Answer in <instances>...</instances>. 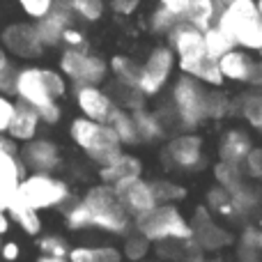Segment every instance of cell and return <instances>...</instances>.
Returning <instances> with one entry per match:
<instances>
[{"label": "cell", "mask_w": 262, "mask_h": 262, "mask_svg": "<svg viewBox=\"0 0 262 262\" xmlns=\"http://www.w3.org/2000/svg\"><path fill=\"white\" fill-rule=\"evenodd\" d=\"M62 214L64 226L72 232L99 230L106 235L124 237L134 230V219L122 207L115 186H108L104 182L88 186L81 198L62 209Z\"/></svg>", "instance_id": "obj_1"}, {"label": "cell", "mask_w": 262, "mask_h": 262, "mask_svg": "<svg viewBox=\"0 0 262 262\" xmlns=\"http://www.w3.org/2000/svg\"><path fill=\"white\" fill-rule=\"evenodd\" d=\"M168 46L175 51L177 67L182 74L200 81L207 88H221L223 74L219 60L207 53L205 46V30L182 21L175 30L168 35Z\"/></svg>", "instance_id": "obj_2"}, {"label": "cell", "mask_w": 262, "mask_h": 262, "mask_svg": "<svg viewBox=\"0 0 262 262\" xmlns=\"http://www.w3.org/2000/svg\"><path fill=\"white\" fill-rule=\"evenodd\" d=\"M69 92V81L62 76L60 69L41 67V64H23L16 69L14 95L16 101L44 111L46 106L58 104Z\"/></svg>", "instance_id": "obj_3"}, {"label": "cell", "mask_w": 262, "mask_h": 262, "mask_svg": "<svg viewBox=\"0 0 262 262\" xmlns=\"http://www.w3.org/2000/svg\"><path fill=\"white\" fill-rule=\"evenodd\" d=\"M168 108L172 113V122H175L177 131H195L200 124L209 122V88L182 74L175 78L170 88Z\"/></svg>", "instance_id": "obj_4"}, {"label": "cell", "mask_w": 262, "mask_h": 262, "mask_svg": "<svg viewBox=\"0 0 262 262\" xmlns=\"http://www.w3.org/2000/svg\"><path fill=\"white\" fill-rule=\"evenodd\" d=\"M69 138L72 143L81 149V154L88 161L97 163V166H106L108 161H113L118 154L124 152V145L120 143L118 134L113 127L106 122H97L90 118H74L69 122Z\"/></svg>", "instance_id": "obj_5"}, {"label": "cell", "mask_w": 262, "mask_h": 262, "mask_svg": "<svg viewBox=\"0 0 262 262\" xmlns=\"http://www.w3.org/2000/svg\"><path fill=\"white\" fill-rule=\"evenodd\" d=\"M134 230L152 244H191V221L177 205H157L152 212L134 221Z\"/></svg>", "instance_id": "obj_6"}, {"label": "cell", "mask_w": 262, "mask_h": 262, "mask_svg": "<svg viewBox=\"0 0 262 262\" xmlns=\"http://www.w3.org/2000/svg\"><path fill=\"white\" fill-rule=\"evenodd\" d=\"M216 26L230 35L237 49H244L249 53L262 51V14L258 0H235L226 5Z\"/></svg>", "instance_id": "obj_7"}, {"label": "cell", "mask_w": 262, "mask_h": 262, "mask_svg": "<svg viewBox=\"0 0 262 262\" xmlns=\"http://www.w3.org/2000/svg\"><path fill=\"white\" fill-rule=\"evenodd\" d=\"M21 198L37 212L64 209L74 200V186L55 172H28L18 186Z\"/></svg>", "instance_id": "obj_8"}, {"label": "cell", "mask_w": 262, "mask_h": 262, "mask_svg": "<svg viewBox=\"0 0 262 262\" xmlns=\"http://www.w3.org/2000/svg\"><path fill=\"white\" fill-rule=\"evenodd\" d=\"M58 69L74 85H104L111 76L108 60L101 53L85 49H62L58 58Z\"/></svg>", "instance_id": "obj_9"}, {"label": "cell", "mask_w": 262, "mask_h": 262, "mask_svg": "<svg viewBox=\"0 0 262 262\" xmlns=\"http://www.w3.org/2000/svg\"><path fill=\"white\" fill-rule=\"evenodd\" d=\"M177 67L175 51L168 44H157L147 53L145 62H140V78H138V90L143 92L147 99L161 95L166 85L170 83L172 72Z\"/></svg>", "instance_id": "obj_10"}, {"label": "cell", "mask_w": 262, "mask_h": 262, "mask_svg": "<svg viewBox=\"0 0 262 262\" xmlns=\"http://www.w3.org/2000/svg\"><path fill=\"white\" fill-rule=\"evenodd\" d=\"M161 159L168 168L180 172H195L205 166V143L193 131H180L170 136L161 149Z\"/></svg>", "instance_id": "obj_11"}, {"label": "cell", "mask_w": 262, "mask_h": 262, "mask_svg": "<svg viewBox=\"0 0 262 262\" xmlns=\"http://www.w3.org/2000/svg\"><path fill=\"white\" fill-rule=\"evenodd\" d=\"M72 97H74V106H76L78 115L97 120V122L108 124L120 108L115 97L104 85H74Z\"/></svg>", "instance_id": "obj_12"}, {"label": "cell", "mask_w": 262, "mask_h": 262, "mask_svg": "<svg viewBox=\"0 0 262 262\" xmlns=\"http://www.w3.org/2000/svg\"><path fill=\"white\" fill-rule=\"evenodd\" d=\"M0 44L12 58L18 60H37L46 51L39 39V32L35 28V21L32 23L16 21L5 26L3 32H0Z\"/></svg>", "instance_id": "obj_13"}, {"label": "cell", "mask_w": 262, "mask_h": 262, "mask_svg": "<svg viewBox=\"0 0 262 262\" xmlns=\"http://www.w3.org/2000/svg\"><path fill=\"white\" fill-rule=\"evenodd\" d=\"M18 157L28 172H58L64 163L62 147L44 136H37V138L23 143Z\"/></svg>", "instance_id": "obj_14"}, {"label": "cell", "mask_w": 262, "mask_h": 262, "mask_svg": "<svg viewBox=\"0 0 262 262\" xmlns=\"http://www.w3.org/2000/svg\"><path fill=\"white\" fill-rule=\"evenodd\" d=\"M115 193H118L122 207L127 209V214L134 219V221L138 216H143V214L152 212V209L159 205L157 195H154L152 182L145 180V177H136V180L122 182V184L115 186Z\"/></svg>", "instance_id": "obj_15"}, {"label": "cell", "mask_w": 262, "mask_h": 262, "mask_svg": "<svg viewBox=\"0 0 262 262\" xmlns=\"http://www.w3.org/2000/svg\"><path fill=\"white\" fill-rule=\"evenodd\" d=\"M191 230H193V244L200 251H221L230 244V232L214 221L212 212L207 207H198L191 219Z\"/></svg>", "instance_id": "obj_16"}, {"label": "cell", "mask_w": 262, "mask_h": 262, "mask_svg": "<svg viewBox=\"0 0 262 262\" xmlns=\"http://www.w3.org/2000/svg\"><path fill=\"white\" fill-rule=\"evenodd\" d=\"M74 23H76V18H74L67 0H55L51 12L46 16H41L39 21H35V28L39 32V39L44 44V49H58V46H62L64 30L72 28Z\"/></svg>", "instance_id": "obj_17"}, {"label": "cell", "mask_w": 262, "mask_h": 262, "mask_svg": "<svg viewBox=\"0 0 262 262\" xmlns=\"http://www.w3.org/2000/svg\"><path fill=\"white\" fill-rule=\"evenodd\" d=\"M28 175L18 154L0 152V212H7L12 195L18 191L21 180Z\"/></svg>", "instance_id": "obj_18"}, {"label": "cell", "mask_w": 262, "mask_h": 262, "mask_svg": "<svg viewBox=\"0 0 262 262\" xmlns=\"http://www.w3.org/2000/svg\"><path fill=\"white\" fill-rule=\"evenodd\" d=\"M99 180L108 186H118L122 182H129V180H136V177H143V161H140L136 154L131 152H122L108 161L106 166L99 168Z\"/></svg>", "instance_id": "obj_19"}, {"label": "cell", "mask_w": 262, "mask_h": 262, "mask_svg": "<svg viewBox=\"0 0 262 262\" xmlns=\"http://www.w3.org/2000/svg\"><path fill=\"white\" fill-rule=\"evenodd\" d=\"M253 138L249 131L244 129H228L219 140V161L235 163V166H244L246 157L253 149Z\"/></svg>", "instance_id": "obj_20"}, {"label": "cell", "mask_w": 262, "mask_h": 262, "mask_svg": "<svg viewBox=\"0 0 262 262\" xmlns=\"http://www.w3.org/2000/svg\"><path fill=\"white\" fill-rule=\"evenodd\" d=\"M258 60L244 49H232L228 51L223 58H219V67H221L223 81H232V83H246L249 85L251 74Z\"/></svg>", "instance_id": "obj_21"}, {"label": "cell", "mask_w": 262, "mask_h": 262, "mask_svg": "<svg viewBox=\"0 0 262 262\" xmlns=\"http://www.w3.org/2000/svg\"><path fill=\"white\" fill-rule=\"evenodd\" d=\"M41 124L44 122H41L37 108L23 104V101H16V111H14V118H12V124H9L7 134L12 136L18 145H23V143H28V140L39 136Z\"/></svg>", "instance_id": "obj_22"}, {"label": "cell", "mask_w": 262, "mask_h": 262, "mask_svg": "<svg viewBox=\"0 0 262 262\" xmlns=\"http://www.w3.org/2000/svg\"><path fill=\"white\" fill-rule=\"evenodd\" d=\"M7 216L12 219V223H16L26 235L30 237H39L41 235V219H39V212L32 209L26 200L21 198V193H14L12 200L7 205Z\"/></svg>", "instance_id": "obj_23"}, {"label": "cell", "mask_w": 262, "mask_h": 262, "mask_svg": "<svg viewBox=\"0 0 262 262\" xmlns=\"http://www.w3.org/2000/svg\"><path fill=\"white\" fill-rule=\"evenodd\" d=\"M134 118H136V127H138V136H140V143H161L170 131H168L166 122L161 120L159 111H149V108H138L134 111Z\"/></svg>", "instance_id": "obj_24"}, {"label": "cell", "mask_w": 262, "mask_h": 262, "mask_svg": "<svg viewBox=\"0 0 262 262\" xmlns=\"http://www.w3.org/2000/svg\"><path fill=\"white\" fill-rule=\"evenodd\" d=\"M221 9L223 5L219 0H189V9H186L184 21L200 28V30H207V28L219 23Z\"/></svg>", "instance_id": "obj_25"}, {"label": "cell", "mask_w": 262, "mask_h": 262, "mask_svg": "<svg viewBox=\"0 0 262 262\" xmlns=\"http://www.w3.org/2000/svg\"><path fill=\"white\" fill-rule=\"evenodd\" d=\"M122 260H124L122 251L113 244H99V246L81 244V246H72V251H69V262H122Z\"/></svg>", "instance_id": "obj_26"}, {"label": "cell", "mask_w": 262, "mask_h": 262, "mask_svg": "<svg viewBox=\"0 0 262 262\" xmlns=\"http://www.w3.org/2000/svg\"><path fill=\"white\" fill-rule=\"evenodd\" d=\"M235 111L253 131L262 136V90H249L235 99Z\"/></svg>", "instance_id": "obj_27"}, {"label": "cell", "mask_w": 262, "mask_h": 262, "mask_svg": "<svg viewBox=\"0 0 262 262\" xmlns=\"http://www.w3.org/2000/svg\"><path fill=\"white\" fill-rule=\"evenodd\" d=\"M108 69H111V78L118 85H127V88H138V78H140V62L129 55H113L108 60Z\"/></svg>", "instance_id": "obj_28"}, {"label": "cell", "mask_w": 262, "mask_h": 262, "mask_svg": "<svg viewBox=\"0 0 262 262\" xmlns=\"http://www.w3.org/2000/svg\"><path fill=\"white\" fill-rule=\"evenodd\" d=\"M230 195H232V205H235L237 216H249V214L258 212L262 205V184H258V182H244Z\"/></svg>", "instance_id": "obj_29"}, {"label": "cell", "mask_w": 262, "mask_h": 262, "mask_svg": "<svg viewBox=\"0 0 262 262\" xmlns=\"http://www.w3.org/2000/svg\"><path fill=\"white\" fill-rule=\"evenodd\" d=\"M69 9H72L76 23H85V26H95L104 18L106 9V0H67Z\"/></svg>", "instance_id": "obj_30"}, {"label": "cell", "mask_w": 262, "mask_h": 262, "mask_svg": "<svg viewBox=\"0 0 262 262\" xmlns=\"http://www.w3.org/2000/svg\"><path fill=\"white\" fill-rule=\"evenodd\" d=\"M108 124L113 127L115 134H118L120 143H122L124 147H136V145H140L138 127H136V118L131 111L118 108V113L113 115V120H111Z\"/></svg>", "instance_id": "obj_31"}, {"label": "cell", "mask_w": 262, "mask_h": 262, "mask_svg": "<svg viewBox=\"0 0 262 262\" xmlns=\"http://www.w3.org/2000/svg\"><path fill=\"white\" fill-rule=\"evenodd\" d=\"M205 207L209 209L212 214H219V216L223 219H237V212H235V205H232V195L228 189H223V186H212V189L207 191V195H205Z\"/></svg>", "instance_id": "obj_32"}, {"label": "cell", "mask_w": 262, "mask_h": 262, "mask_svg": "<svg viewBox=\"0 0 262 262\" xmlns=\"http://www.w3.org/2000/svg\"><path fill=\"white\" fill-rule=\"evenodd\" d=\"M182 21H184L182 16H177V14H172L170 9H166V7H161V5H157V7L152 9V14H149L147 28H149V32H154V35L168 37L177 26H180Z\"/></svg>", "instance_id": "obj_33"}, {"label": "cell", "mask_w": 262, "mask_h": 262, "mask_svg": "<svg viewBox=\"0 0 262 262\" xmlns=\"http://www.w3.org/2000/svg\"><path fill=\"white\" fill-rule=\"evenodd\" d=\"M214 180H216L219 186H223V189H228L232 193V191H237L246 182V175H244V168L242 166L219 161L216 166H214Z\"/></svg>", "instance_id": "obj_34"}, {"label": "cell", "mask_w": 262, "mask_h": 262, "mask_svg": "<svg viewBox=\"0 0 262 262\" xmlns=\"http://www.w3.org/2000/svg\"><path fill=\"white\" fill-rule=\"evenodd\" d=\"M205 46H207V53L212 55V58H216V60L223 58L228 51L237 49L235 41L230 39V35H228L221 26H212V28L205 30Z\"/></svg>", "instance_id": "obj_35"}, {"label": "cell", "mask_w": 262, "mask_h": 262, "mask_svg": "<svg viewBox=\"0 0 262 262\" xmlns=\"http://www.w3.org/2000/svg\"><path fill=\"white\" fill-rule=\"evenodd\" d=\"M111 95L115 97V101H118L120 108L124 111H138V108H145V101H147V97L143 95V92L138 90V88H127V85H118V83H113V88H111Z\"/></svg>", "instance_id": "obj_36"}, {"label": "cell", "mask_w": 262, "mask_h": 262, "mask_svg": "<svg viewBox=\"0 0 262 262\" xmlns=\"http://www.w3.org/2000/svg\"><path fill=\"white\" fill-rule=\"evenodd\" d=\"M149 249H152V242L145 239L140 232H129L124 235V242H122V255L127 258L129 262H143L145 258L149 255Z\"/></svg>", "instance_id": "obj_37"}, {"label": "cell", "mask_w": 262, "mask_h": 262, "mask_svg": "<svg viewBox=\"0 0 262 262\" xmlns=\"http://www.w3.org/2000/svg\"><path fill=\"white\" fill-rule=\"evenodd\" d=\"M37 249L41 255H53V258H69L72 244L67 242V237L49 232V235H39L37 237Z\"/></svg>", "instance_id": "obj_38"}, {"label": "cell", "mask_w": 262, "mask_h": 262, "mask_svg": "<svg viewBox=\"0 0 262 262\" xmlns=\"http://www.w3.org/2000/svg\"><path fill=\"white\" fill-rule=\"evenodd\" d=\"M152 186L159 205H177L186 198V189L172 180H152Z\"/></svg>", "instance_id": "obj_39"}, {"label": "cell", "mask_w": 262, "mask_h": 262, "mask_svg": "<svg viewBox=\"0 0 262 262\" xmlns=\"http://www.w3.org/2000/svg\"><path fill=\"white\" fill-rule=\"evenodd\" d=\"M232 113H235V101L219 88H214V90L209 88V108H207L209 120H223Z\"/></svg>", "instance_id": "obj_40"}, {"label": "cell", "mask_w": 262, "mask_h": 262, "mask_svg": "<svg viewBox=\"0 0 262 262\" xmlns=\"http://www.w3.org/2000/svg\"><path fill=\"white\" fill-rule=\"evenodd\" d=\"M16 64L12 62V55L0 44V95H14V81H16Z\"/></svg>", "instance_id": "obj_41"}, {"label": "cell", "mask_w": 262, "mask_h": 262, "mask_svg": "<svg viewBox=\"0 0 262 262\" xmlns=\"http://www.w3.org/2000/svg\"><path fill=\"white\" fill-rule=\"evenodd\" d=\"M260 255L258 228H246L239 239V258L242 262H260Z\"/></svg>", "instance_id": "obj_42"}, {"label": "cell", "mask_w": 262, "mask_h": 262, "mask_svg": "<svg viewBox=\"0 0 262 262\" xmlns=\"http://www.w3.org/2000/svg\"><path fill=\"white\" fill-rule=\"evenodd\" d=\"M16 3L30 21H39L41 16H46V14L51 12L55 0H16Z\"/></svg>", "instance_id": "obj_43"}, {"label": "cell", "mask_w": 262, "mask_h": 262, "mask_svg": "<svg viewBox=\"0 0 262 262\" xmlns=\"http://www.w3.org/2000/svg\"><path fill=\"white\" fill-rule=\"evenodd\" d=\"M242 168H244V175H249L253 182L262 184V147L251 149V154L246 157V161Z\"/></svg>", "instance_id": "obj_44"}, {"label": "cell", "mask_w": 262, "mask_h": 262, "mask_svg": "<svg viewBox=\"0 0 262 262\" xmlns=\"http://www.w3.org/2000/svg\"><path fill=\"white\" fill-rule=\"evenodd\" d=\"M62 46L64 49H85L88 46V35L78 23H74L72 28H67L62 35Z\"/></svg>", "instance_id": "obj_45"}, {"label": "cell", "mask_w": 262, "mask_h": 262, "mask_svg": "<svg viewBox=\"0 0 262 262\" xmlns=\"http://www.w3.org/2000/svg\"><path fill=\"white\" fill-rule=\"evenodd\" d=\"M14 111H16V99L9 95H0V134H7L9 131Z\"/></svg>", "instance_id": "obj_46"}, {"label": "cell", "mask_w": 262, "mask_h": 262, "mask_svg": "<svg viewBox=\"0 0 262 262\" xmlns=\"http://www.w3.org/2000/svg\"><path fill=\"white\" fill-rule=\"evenodd\" d=\"M140 3H143V0H108L106 5H108V9L115 14V16L129 18V16H134V14L138 12Z\"/></svg>", "instance_id": "obj_47"}, {"label": "cell", "mask_w": 262, "mask_h": 262, "mask_svg": "<svg viewBox=\"0 0 262 262\" xmlns=\"http://www.w3.org/2000/svg\"><path fill=\"white\" fill-rule=\"evenodd\" d=\"M37 113H39V118H41V122H44V124L55 127V124L62 120V106H60V101H58V104L46 106L44 111H37Z\"/></svg>", "instance_id": "obj_48"}, {"label": "cell", "mask_w": 262, "mask_h": 262, "mask_svg": "<svg viewBox=\"0 0 262 262\" xmlns=\"http://www.w3.org/2000/svg\"><path fill=\"white\" fill-rule=\"evenodd\" d=\"M21 258V246L16 242H3V249H0V260L5 262H16Z\"/></svg>", "instance_id": "obj_49"}, {"label": "cell", "mask_w": 262, "mask_h": 262, "mask_svg": "<svg viewBox=\"0 0 262 262\" xmlns=\"http://www.w3.org/2000/svg\"><path fill=\"white\" fill-rule=\"evenodd\" d=\"M161 7L170 9L172 14H177V16L184 18L186 16V9H189V0H157Z\"/></svg>", "instance_id": "obj_50"}, {"label": "cell", "mask_w": 262, "mask_h": 262, "mask_svg": "<svg viewBox=\"0 0 262 262\" xmlns=\"http://www.w3.org/2000/svg\"><path fill=\"white\" fill-rule=\"evenodd\" d=\"M0 152L18 154V152H21V145H18L9 134H0Z\"/></svg>", "instance_id": "obj_51"}, {"label": "cell", "mask_w": 262, "mask_h": 262, "mask_svg": "<svg viewBox=\"0 0 262 262\" xmlns=\"http://www.w3.org/2000/svg\"><path fill=\"white\" fill-rule=\"evenodd\" d=\"M249 85L253 88V90H262V60H258V62H255L253 74H251Z\"/></svg>", "instance_id": "obj_52"}, {"label": "cell", "mask_w": 262, "mask_h": 262, "mask_svg": "<svg viewBox=\"0 0 262 262\" xmlns=\"http://www.w3.org/2000/svg\"><path fill=\"white\" fill-rule=\"evenodd\" d=\"M9 226H12V219L7 216V212H0V237L9 230Z\"/></svg>", "instance_id": "obj_53"}, {"label": "cell", "mask_w": 262, "mask_h": 262, "mask_svg": "<svg viewBox=\"0 0 262 262\" xmlns=\"http://www.w3.org/2000/svg\"><path fill=\"white\" fill-rule=\"evenodd\" d=\"M35 262H69V258H53V255H39Z\"/></svg>", "instance_id": "obj_54"}, {"label": "cell", "mask_w": 262, "mask_h": 262, "mask_svg": "<svg viewBox=\"0 0 262 262\" xmlns=\"http://www.w3.org/2000/svg\"><path fill=\"white\" fill-rule=\"evenodd\" d=\"M189 262H216V260H205L200 255H193V258H189Z\"/></svg>", "instance_id": "obj_55"}, {"label": "cell", "mask_w": 262, "mask_h": 262, "mask_svg": "<svg viewBox=\"0 0 262 262\" xmlns=\"http://www.w3.org/2000/svg\"><path fill=\"white\" fill-rule=\"evenodd\" d=\"M258 244H260V253H262V228H258Z\"/></svg>", "instance_id": "obj_56"}, {"label": "cell", "mask_w": 262, "mask_h": 262, "mask_svg": "<svg viewBox=\"0 0 262 262\" xmlns=\"http://www.w3.org/2000/svg\"><path fill=\"white\" fill-rule=\"evenodd\" d=\"M219 3L223 5V7H226V5H230V3H235V0H219Z\"/></svg>", "instance_id": "obj_57"}, {"label": "cell", "mask_w": 262, "mask_h": 262, "mask_svg": "<svg viewBox=\"0 0 262 262\" xmlns=\"http://www.w3.org/2000/svg\"><path fill=\"white\" fill-rule=\"evenodd\" d=\"M258 7H260V14H262V0H258Z\"/></svg>", "instance_id": "obj_58"}, {"label": "cell", "mask_w": 262, "mask_h": 262, "mask_svg": "<svg viewBox=\"0 0 262 262\" xmlns=\"http://www.w3.org/2000/svg\"><path fill=\"white\" fill-rule=\"evenodd\" d=\"M0 249H3V237H0Z\"/></svg>", "instance_id": "obj_59"}, {"label": "cell", "mask_w": 262, "mask_h": 262, "mask_svg": "<svg viewBox=\"0 0 262 262\" xmlns=\"http://www.w3.org/2000/svg\"><path fill=\"white\" fill-rule=\"evenodd\" d=\"M260 60H262V51H260Z\"/></svg>", "instance_id": "obj_60"}]
</instances>
